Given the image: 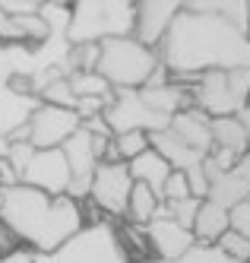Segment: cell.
<instances>
[{"label": "cell", "instance_id": "cb8c5ba5", "mask_svg": "<svg viewBox=\"0 0 250 263\" xmlns=\"http://www.w3.org/2000/svg\"><path fill=\"white\" fill-rule=\"evenodd\" d=\"M42 20L48 23L51 35H67L70 20H73V7L70 4H42Z\"/></svg>", "mask_w": 250, "mask_h": 263}, {"label": "cell", "instance_id": "1f68e13d", "mask_svg": "<svg viewBox=\"0 0 250 263\" xmlns=\"http://www.w3.org/2000/svg\"><path fill=\"white\" fill-rule=\"evenodd\" d=\"M232 229H238L244 238H250V200L232 210Z\"/></svg>", "mask_w": 250, "mask_h": 263}, {"label": "cell", "instance_id": "6da1fadb", "mask_svg": "<svg viewBox=\"0 0 250 263\" xmlns=\"http://www.w3.org/2000/svg\"><path fill=\"white\" fill-rule=\"evenodd\" d=\"M159 58L171 73V83L194 86L209 70H250V39L232 29L219 13L181 10L159 48Z\"/></svg>", "mask_w": 250, "mask_h": 263}, {"label": "cell", "instance_id": "e575fe53", "mask_svg": "<svg viewBox=\"0 0 250 263\" xmlns=\"http://www.w3.org/2000/svg\"><path fill=\"white\" fill-rule=\"evenodd\" d=\"M232 175L238 178V184H241V187H244V191L250 194V153L238 159V165L232 168Z\"/></svg>", "mask_w": 250, "mask_h": 263}, {"label": "cell", "instance_id": "83f0119b", "mask_svg": "<svg viewBox=\"0 0 250 263\" xmlns=\"http://www.w3.org/2000/svg\"><path fill=\"white\" fill-rule=\"evenodd\" d=\"M228 86H232V96L238 102V108H244L250 102V70L238 67V70H228ZM241 115V111H238Z\"/></svg>", "mask_w": 250, "mask_h": 263}, {"label": "cell", "instance_id": "f35d334b", "mask_svg": "<svg viewBox=\"0 0 250 263\" xmlns=\"http://www.w3.org/2000/svg\"><path fill=\"white\" fill-rule=\"evenodd\" d=\"M7 153H10V140L0 137V159H7Z\"/></svg>", "mask_w": 250, "mask_h": 263}, {"label": "cell", "instance_id": "2e32d148", "mask_svg": "<svg viewBox=\"0 0 250 263\" xmlns=\"http://www.w3.org/2000/svg\"><path fill=\"white\" fill-rule=\"evenodd\" d=\"M228 229H232V213H228L225 206L213 203V200H203L200 213H197V222H194L197 244H219Z\"/></svg>", "mask_w": 250, "mask_h": 263}, {"label": "cell", "instance_id": "ba28073f", "mask_svg": "<svg viewBox=\"0 0 250 263\" xmlns=\"http://www.w3.org/2000/svg\"><path fill=\"white\" fill-rule=\"evenodd\" d=\"M80 127H83V118L73 108H57L42 102V108L29 121V143L35 149H64V143Z\"/></svg>", "mask_w": 250, "mask_h": 263}, {"label": "cell", "instance_id": "f1b7e54d", "mask_svg": "<svg viewBox=\"0 0 250 263\" xmlns=\"http://www.w3.org/2000/svg\"><path fill=\"white\" fill-rule=\"evenodd\" d=\"M35 153H38V149L29 143V140H16V143H10V153H7V162L16 168V175L19 178H23V172H26V168H29V162L35 159Z\"/></svg>", "mask_w": 250, "mask_h": 263}, {"label": "cell", "instance_id": "d6986e66", "mask_svg": "<svg viewBox=\"0 0 250 263\" xmlns=\"http://www.w3.org/2000/svg\"><path fill=\"white\" fill-rule=\"evenodd\" d=\"M162 206V197L156 191H149L146 184H133V194H130V206H127V222L140 225V229H146V225L156 219Z\"/></svg>", "mask_w": 250, "mask_h": 263}, {"label": "cell", "instance_id": "30bf717a", "mask_svg": "<svg viewBox=\"0 0 250 263\" xmlns=\"http://www.w3.org/2000/svg\"><path fill=\"white\" fill-rule=\"evenodd\" d=\"M181 10H184V4H178V0H140L133 39L152 51H159L162 42L168 39L171 26H175V20L181 16Z\"/></svg>", "mask_w": 250, "mask_h": 263}, {"label": "cell", "instance_id": "9c48e42d", "mask_svg": "<svg viewBox=\"0 0 250 263\" xmlns=\"http://www.w3.org/2000/svg\"><path fill=\"white\" fill-rule=\"evenodd\" d=\"M70 181H73V175H70L64 149H38L29 168L23 172V178H19V184H29L48 197H67Z\"/></svg>", "mask_w": 250, "mask_h": 263}, {"label": "cell", "instance_id": "5bb4252c", "mask_svg": "<svg viewBox=\"0 0 250 263\" xmlns=\"http://www.w3.org/2000/svg\"><path fill=\"white\" fill-rule=\"evenodd\" d=\"M168 130H171L178 140H184L190 149H194V153H200L203 159L216 149V143H213V118H209L206 111H200V108L178 111V115L171 118Z\"/></svg>", "mask_w": 250, "mask_h": 263}, {"label": "cell", "instance_id": "8d00e7d4", "mask_svg": "<svg viewBox=\"0 0 250 263\" xmlns=\"http://www.w3.org/2000/svg\"><path fill=\"white\" fill-rule=\"evenodd\" d=\"M0 263H38V254L29 251V248H16L13 254H7Z\"/></svg>", "mask_w": 250, "mask_h": 263}, {"label": "cell", "instance_id": "44dd1931", "mask_svg": "<svg viewBox=\"0 0 250 263\" xmlns=\"http://www.w3.org/2000/svg\"><path fill=\"white\" fill-rule=\"evenodd\" d=\"M114 149H118V159L130 165L133 159H140L146 149H152V134H146V130L121 134V137H114Z\"/></svg>", "mask_w": 250, "mask_h": 263}, {"label": "cell", "instance_id": "4fadbf2b", "mask_svg": "<svg viewBox=\"0 0 250 263\" xmlns=\"http://www.w3.org/2000/svg\"><path fill=\"white\" fill-rule=\"evenodd\" d=\"M42 108V99L29 92H16L13 86L0 89V137L13 140L19 130H26L32 115Z\"/></svg>", "mask_w": 250, "mask_h": 263}, {"label": "cell", "instance_id": "4316f807", "mask_svg": "<svg viewBox=\"0 0 250 263\" xmlns=\"http://www.w3.org/2000/svg\"><path fill=\"white\" fill-rule=\"evenodd\" d=\"M200 206H203V200H197V197L181 200V203H168V216L175 219L178 225H184V229H190V232H194V222H197Z\"/></svg>", "mask_w": 250, "mask_h": 263}, {"label": "cell", "instance_id": "ab89813d", "mask_svg": "<svg viewBox=\"0 0 250 263\" xmlns=\"http://www.w3.org/2000/svg\"><path fill=\"white\" fill-rule=\"evenodd\" d=\"M247 39H250V29H247Z\"/></svg>", "mask_w": 250, "mask_h": 263}, {"label": "cell", "instance_id": "603a6c76", "mask_svg": "<svg viewBox=\"0 0 250 263\" xmlns=\"http://www.w3.org/2000/svg\"><path fill=\"white\" fill-rule=\"evenodd\" d=\"M216 13L232 29H238V32L247 35V29H250V0H219Z\"/></svg>", "mask_w": 250, "mask_h": 263}, {"label": "cell", "instance_id": "60d3db41", "mask_svg": "<svg viewBox=\"0 0 250 263\" xmlns=\"http://www.w3.org/2000/svg\"><path fill=\"white\" fill-rule=\"evenodd\" d=\"M0 197H4V191H0Z\"/></svg>", "mask_w": 250, "mask_h": 263}, {"label": "cell", "instance_id": "7402d4cb", "mask_svg": "<svg viewBox=\"0 0 250 263\" xmlns=\"http://www.w3.org/2000/svg\"><path fill=\"white\" fill-rule=\"evenodd\" d=\"M149 263H238V260H232L219 244H194L181 260H149Z\"/></svg>", "mask_w": 250, "mask_h": 263}, {"label": "cell", "instance_id": "4dcf8cb0", "mask_svg": "<svg viewBox=\"0 0 250 263\" xmlns=\"http://www.w3.org/2000/svg\"><path fill=\"white\" fill-rule=\"evenodd\" d=\"M0 10L7 16H35L42 13V0H0Z\"/></svg>", "mask_w": 250, "mask_h": 263}, {"label": "cell", "instance_id": "9a60e30c", "mask_svg": "<svg viewBox=\"0 0 250 263\" xmlns=\"http://www.w3.org/2000/svg\"><path fill=\"white\" fill-rule=\"evenodd\" d=\"M140 99L162 118H175L178 111L194 108V96H190V86L184 83H165V86H146L140 89Z\"/></svg>", "mask_w": 250, "mask_h": 263}, {"label": "cell", "instance_id": "f546056e", "mask_svg": "<svg viewBox=\"0 0 250 263\" xmlns=\"http://www.w3.org/2000/svg\"><path fill=\"white\" fill-rule=\"evenodd\" d=\"M190 197H194V191H190L187 175H184V172H171L162 200H165V203H181V200H190Z\"/></svg>", "mask_w": 250, "mask_h": 263}, {"label": "cell", "instance_id": "8992f818", "mask_svg": "<svg viewBox=\"0 0 250 263\" xmlns=\"http://www.w3.org/2000/svg\"><path fill=\"white\" fill-rule=\"evenodd\" d=\"M133 184L137 181H133L127 162H99L95 178H92V191H89V203L111 222L127 219Z\"/></svg>", "mask_w": 250, "mask_h": 263}, {"label": "cell", "instance_id": "484cf974", "mask_svg": "<svg viewBox=\"0 0 250 263\" xmlns=\"http://www.w3.org/2000/svg\"><path fill=\"white\" fill-rule=\"evenodd\" d=\"M219 248L238 263H250V238H244L238 229H228L222 235V241H219Z\"/></svg>", "mask_w": 250, "mask_h": 263}, {"label": "cell", "instance_id": "5b68a950", "mask_svg": "<svg viewBox=\"0 0 250 263\" xmlns=\"http://www.w3.org/2000/svg\"><path fill=\"white\" fill-rule=\"evenodd\" d=\"M38 263H137L118 238V225L111 219L99 225H86L70 244H64L57 254L38 257Z\"/></svg>", "mask_w": 250, "mask_h": 263}, {"label": "cell", "instance_id": "277c9868", "mask_svg": "<svg viewBox=\"0 0 250 263\" xmlns=\"http://www.w3.org/2000/svg\"><path fill=\"white\" fill-rule=\"evenodd\" d=\"M159 64H162L159 51L140 45L130 35V39H108L99 45V67H95V73H102L114 92L143 89V86H149Z\"/></svg>", "mask_w": 250, "mask_h": 263}, {"label": "cell", "instance_id": "836d02e7", "mask_svg": "<svg viewBox=\"0 0 250 263\" xmlns=\"http://www.w3.org/2000/svg\"><path fill=\"white\" fill-rule=\"evenodd\" d=\"M16 248H23V244L16 241V235L10 232V225H7L4 219H0V260H4L7 254H13Z\"/></svg>", "mask_w": 250, "mask_h": 263}, {"label": "cell", "instance_id": "7a4b0ae2", "mask_svg": "<svg viewBox=\"0 0 250 263\" xmlns=\"http://www.w3.org/2000/svg\"><path fill=\"white\" fill-rule=\"evenodd\" d=\"M0 219L23 248L35 251L38 257L57 254L80 235L89 219L80 200L73 197H48L29 184H16L0 197Z\"/></svg>", "mask_w": 250, "mask_h": 263}, {"label": "cell", "instance_id": "8fae6325", "mask_svg": "<svg viewBox=\"0 0 250 263\" xmlns=\"http://www.w3.org/2000/svg\"><path fill=\"white\" fill-rule=\"evenodd\" d=\"M190 96H194V108L206 111L209 118H232L238 115V102L232 96V86H228V70H209L190 86Z\"/></svg>", "mask_w": 250, "mask_h": 263}, {"label": "cell", "instance_id": "52a82bcc", "mask_svg": "<svg viewBox=\"0 0 250 263\" xmlns=\"http://www.w3.org/2000/svg\"><path fill=\"white\" fill-rule=\"evenodd\" d=\"M105 121L111 127L114 137L130 134V130H146V134H159V130H168V118L156 115L143 99L140 89H118L114 92V102L105 111Z\"/></svg>", "mask_w": 250, "mask_h": 263}, {"label": "cell", "instance_id": "d6a6232c", "mask_svg": "<svg viewBox=\"0 0 250 263\" xmlns=\"http://www.w3.org/2000/svg\"><path fill=\"white\" fill-rule=\"evenodd\" d=\"M16 77V70H13V58H10V48L7 45H0V89L10 86Z\"/></svg>", "mask_w": 250, "mask_h": 263}, {"label": "cell", "instance_id": "74e56055", "mask_svg": "<svg viewBox=\"0 0 250 263\" xmlns=\"http://www.w3.org/2000/svg\"><path fill=\"white\" fill-rule=\"evenodd\" d=\"M238 118H241V124H244V130H247V140H250V102L241 108V115H238Z\"/></svg>", "mask_w": 250, "mask_h": 263}, {"label": "cell", "instance_id": "3957f363", "mask_svg": "<svg viewBox=\"0 0 250 263\" xmlns=\"http://www.w3.org/2000/svg\"><path fill=\"white\" fill-rule=\"evenodd\" d=\"M137 29V4L133 0H76L67 42L102 45L108 39H130Z\"/></svg>", "mask_w": 250, "mask_h": 263}, {"label": "cell", "instance_id": "e0dca14e", "mask_svg": "<svg viewBox=\"0 0 250 263\" xmlns=\"http://www.w3.org/2000/svg\"><path fill=\"white\" fill-rule=\"evenodd\" d=\"M171 172H175V168H171V165L156 153V149H146L140 159L130 162V175H133V181H137V184H146L149 191H156L159 197L165 194V184H168Z\"/></svg>", "mask_w": 250, "mask_h": 263}, {"label": "cell", "instance_id": "ffe728a7", "mask_svg": "<svg viewBox=\"0 0 250 263\" xmlns=\"http://www.w3.org/2000/svg\"><path fill=\"white\" fill-rule=\"evenodd\" d=\"M70 86H73L76 102H80V99H105V96H114L111 83L102 77V73H73Z\"/></svg>", "mask_w": 250, "mask_h": 263}, {"label": "cell", "instance_id": "ac0fdd59", "mask_svg": "<svg viewBox=\"0 0 250 263\" xmlns=\"http://www.w3.org/2000/svg\"><path fill=\"white\" fill-rule=\"evenodd\" d=\"M213 143H216V149H228V153H235V156H247L250 153L247 130H244L238 115L213 118Z\"/></svg>", "mask_w": 250, "mask_h": 263}, {"label": "cell", "instance_id": "d590c367", "mask_svg": "<svg viewBox=\"0 0 250 263\" xmlns=\"http://www.w3.org/2000/svg\"><path fill=\"white\" fill-rule=\"evenodd\" d=\"M19 184V175H16V168L7 162V159H0V191H10V187Z\"/></svg>", "mask_w": 250, "mask_h": 263}, {"label": "cell", "instance_id": "7c38bea8", "mask_svg": "<svg viewBox=\"0 0 250 263\" xmlns=\"http://www.w3.org/2000/svg\"><path fill=\"white\" fill-rule=\"evenodd\" d=\"M146 238H149V251L152 260H181L190 248L197 244L194 232L178 225L175 219L168 216H156L146 225Z\"/></svg>", "mask_w": 250, "mask_h": 263}, {"label": "cell", "instance_id": "d4e9b609", "mask_svg": "<svg viewBox=\"0 0 250 263\" xmlns=\"http://www.w3.org/2000/svg\"><path fill=\"white\" fill-rule=\"evenodd\" d=\"M42 99L45 105H57V108H73L76 111V96H73V86H70V77H64V80H57V83H51V86H45L42 89Z\"/></svg>", "mask_w": 250, "mask_h": 263}]
</instances>
